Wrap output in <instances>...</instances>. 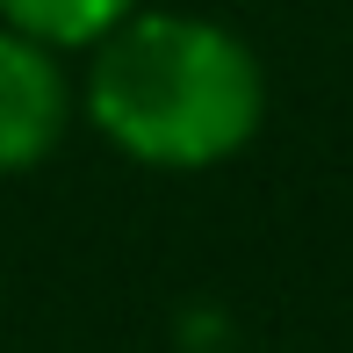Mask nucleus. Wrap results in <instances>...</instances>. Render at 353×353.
<instances>
[{"instance_id": "1", "label": "nucleus", "mask_w": 353, "mask_h": 353, "mask_svg": "<svg viewBox=\"0 0 353 353\" xmlns=\"http://www.w3.org/2000/svg\"><path fill=\"white\" fill-rule=\"evenodd\" d=\"M87 123L152 173H210L267 123V72L238 29L188 8H137L87 51Z\"/></svg>"}, {"instance_id": "2", "label": "nucleus", "mask_w": 353, "mask_h": 353, "mask_svg": "<svg viewBox=\"0 0 353 353\" xmlns=\"http://www.w3.org/2000/svg\"><path fill=\"white\" fill-rule=\"evenodd\" d=\"M79 87L65 72V51L0 29V173H29L65 144Z\"/></svg>"}, {"instance_id": "3", "label": "nucleus", "mask_w": 353, "mask_h": 353, "mask_svg": "<svg viewBox=\"0 0 353 353\" xmlns=\"http://www.w3.org/2000/svg\"><path fill=\"white\" fill-rule=\"evenodd\" d=\"M144 0H0V29L51 43V51H94L116 22H130Z\"/></svg>"}]
</instances>
